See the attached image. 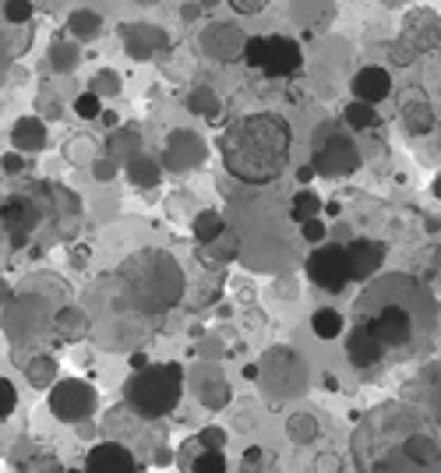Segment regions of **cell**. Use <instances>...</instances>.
Segmentation results:
<instances>
[{
  "mask_svg": "<svg viewBox=\"0 0 441 473\" xmlns=\"http://www.w3.org/2000/svg\"><path fill=\"white\" fill-rule=\"evenodd\" d=\"M293 149V128L280 114H243L234 117L219 134V156L230 177L241 184L280 180Z\"/></svg>",
  "mask_w": 441,
  "mask_h": 473,
  "instance_id": "obj_1",
  "label": "cell"
},
{
  "mask_svg": "<svg viewBox=\"0 0 441 473\" xmlns=\"http://www.w3.org/2000/svg\"><path fill=\"white\" fill-rule=\"evenodd\" d=\"M110 301L142 314V318H160L173 311L188 294V276L180 261L162 248H138L134 255L117 265V272L106 279Z\"/></svg>",
  "mask_w": 441,
  "mask_h": 473,
  "instance_id": "obj_2",
  "label": "cell"
},
{
  "mask_svg": "<svg viewBox=\"0 0 441 473\" xmlns=\"http://www.w3.org/2000/svg\"><path fill=\"white\" fill-rule=\"evenodd\" d=\"M184 396V368L180 364H149L142 371H131L124 382V403L142 421H162L177 410Z\"/></svg>",
  "mask_w": 441,
  "mask_h": 473,
  "instance_id": "obj_3",
  "label": "cell"
},
{
  "mask_svg": "<svg viewBox=\"0 0 441 473\" xmlns=\"http://www.w3.org/2000/svg\"><path fill=\"white\" fill-rule=\"evenodd\" d=\"M53 304L42 294H22V297H11V304L4 307V332L11 336V343H32L46 336V329H53Z\"/></svg>",
  "mask_w": 441,
  "mask_h": 473,
  "instance_id": "obj_4",
  "label": "cell"
},
{
  "mask_svg": "<svg viewBox=\"0 0 441 473\" xmlns=\"http://www.w3.org/2000/svg\"><path fill=\"white\" fill-rule=\"evenodd\" d=\"M258 382L265 386V392L272 399H293V396H300L308 388V368H304V360L289 346H272L262 357Z\"/></svg>",
  "mask_w": 441,
  "mask_h": 473,
  "instance_id": "obj_5",
  "label": "cell"
},
{
  "mask_svg": "<svg viewBox=\"0 0 441 473\" xmlns=\"http://www.w3.org/2000/svg\"><path fill=\"white\" fill-rule=\"evenodd\" d=\"M311 163L321 177H350L354 170H361V149L350 134H339L335 124H321L315 134Z\"/></svg>",
  "mask_w": 441,
  "mask_h": 473,
  "instance_id": "obj_6",
  "label": "cell"
},
{
  "mask_svg": "<svg viewBox=\"0 0 441 473\" xmlns=\"http://www.w3.org/2000/svg\"><path fill=\"white\" fill-rule=\"evenodd\" d=\"M42 219H46V209H42V202L36 195L14 191V195H7V198L0 202V233L11 241L14 251L29 248V241H32V233L40 230Z\"/></svg>",
  "mask_w": 441,
  "mask_h": 473,
  "instance_id": "obj_7",
  "label": "cell"
},
{
  "mask_svg": "<svg viewBox=\"0 0 441 473\" xmlns=\"http://www.w3.org/2000/svg\"><path fill=\"white\" fill-rule=\"evenodd\" d=\"M361 311V322L385 343V350H400V346L413 343L417 336V322L413 314L402 307V304H378V307H357Z\"/></svg>",
  "mask_w": 441,
  "mask_h": 473,
  "instance_id": "obj_8",
  "label": "cell"
},
{
  "mask_svg": "<svg viewBox=\"0 0 441 473\" xmlns=\"http://www.w3.org/2000/svg\"><path fill=\"white\" fill-rule=\"evenodd\" d=\"M99 406V392L81 382V378H57L50 388V414L60 424H81L96 414Z\"/></svg>",
  "mask_w": 441,
  "mask_h": 473,
  "instance_id": "obj_9",
  "label": "cell"
},
{
  "mask_svg": "<svg viewBox=\"0 0 441 473\" xmlns=\"http://www.w3.org/2000/svg\"><path fill=\"white\" fill-rule=\"evenodd\" d=\"M304 272H308V279L325 290V294H343L346 290V283H354V276H350V259H346V248H315L308 261H304Z\"/></svg>",
  "mask_w": 441,
  "mask_h": 473,
  "instance_id": "obj_10",
  "label": "cell"
},
{
  "mask_svg": "<svg viewBox=\"0 0 441 473\" xmlns=\"http://www.w3.org/2000/svg\"><path fill=\"white\" fill-rule=\"evenodd\" d=\"M121 43L134 64H149L170 50V32L156 22H127L121 25Z\"/></svg>",
  "mask_w": 441,
  "mask_h": 473,
  "instance_id": "obj_11",
  "label": "cell"
},
{
  "mask_svg": "<svg viewBox=\"0 0 441 473\" xmlns=\"http://www.w3.org/2000/svg\"><path fill=\"white\" fill-rule=\"evenodd\" d=\"M205 138L191 128H173L166 134V145H162V167L170 173H188L198 170L205 163Z\"/></svg>",
  "mask_w": 441,
  "mask_h": 473,
  "instance_id": "obj_12",
  "label": "cell"
},
{
  "mask_svg": "<svg viewBox=\"0 0 441 473\" xmlns=\"http://www.w3.org/2000/svg\"><path fill=\"white\" fill-rule=\"evenodd\" d=\"M247 40L251 36H243L241 25H234V22H212L201 32V50L212 60H219V64H237V60H243Z\"/></svg>",
  "mask_w": 441,
  "mask_h": 473,
  "instance_id": "obj_13",
  "label": "cell"
},
{
  "mask_svg": "<svg viewBox=\"0 0 441 473\" xmlns=\"http://www.w3.org/2000/svg\"><path fill=\"white\" fill-rule=\"evenodd\" d=\"M85 473H145V467L124 441H99L85 456Z\"/></svg>",
  "mask_w": 441,
  "mask_h": 473,
  "instance_id": "obj_14",
  "label": "cell"
},
{
  "mask_svg": "<svg viewBox=\"0 0 441 473\" xmlns=\"http://www.w3.org/2000/svg\"><path fill=\"white\" fill-rule=\"evenodd\" d=\"M42 195H46V205H50L53 219L60 223L57 237H71L75 226L81 223V198L64 184H42Z\"/></svg>",
  "mask_w": 441,
  "mask_h": 473,
  "instance_id": "obj_15",
  "label": "cell"
},
{
  "mask_svg": "<svg viewBox=\"0 0 441 473\" xmlns=\"http://www.w3.org/2000/svg\"><path fill=\"white\" fill-rule=\"evenodd\" d=\"M304 68V50L289 36H269V57H265V75L269 78H289Z\"/></svg>",
  "mask_w": 441,
  "mask_h": 473,
  "instance_id": "obj_16",
  "label": "cell"
},
{
  "mask_svg": "<svg viewBox=\"0 0 441 473\" xmlns=\"http://www.w3.org/2000/svg\"><path fill=\"white\" fill-rule=\"evenodd\" d=\"M346 259H350V276L357 283H363L385 265V244L371 241V237H357V241L346 244Z\"/></svg>",
  "mask_w": 441,
  "mask_h": 473,
  "instance_id": "obj_17",
  "label": "cell"
},
{
  "mask_svg": "<svg viewBox=\"0 0 441 473\" xmlns=\"http://www.w3.org/2000/svg\"><path fill=\"white\" fill-rule=\"evenodd\" d=\"M400 117L406 131L409 134H431L435 128V110H431V103H427V96L420 92V88H406L400 96Z\"/></svg>",
  "mask_w": 441,
  "mask_h": 473,
  "instance_id": "obj_18",
  "label": "cell"
},
{
  "mask_svg": "<svg viewBox=\"0 0 441 473\" xmlns=\"http://www.w3.org/2000/svg\"><path fill=\"white\" fill-rule=\"evenodd\" d=\"M350 88H354V99L378 106V103H385L392 96V75L385 68H378V64H367L350 78Z\"/></svg>",
  "mask_w": 441,
  "mask_h": 473,
  "instance_id": "obj_19",
  "label": "cell"
},
{
  "mask_svg": "<svg viewBox=\"0 0 441 473\" xmlns=\"http://www.w3.org/2000/svg\"><path fill=\"white\" fill-rule=\"evenodd\" d=\"M346 357H350L354 368H374V364H381V357H385V343H381L363 322H357L354 332L346 336Z\"/></svg>",
  "mask_w": 441,
  "mask_h": 473,
  "instance_id": "obj_20",
  "label": "cell"
},
{
  "mask_svg": "<svg viewBox=\"0 0 441 473\" xmlns=\"http://www.w3.org/2000/svg\"><path fill=\"white\" fill-rule=\"evenodd\" d=\"M53 336L60 343H81L92 336V314L85 307H75V304H64L57 307L53 314Z\"/></svg>",
  "mask_w": 441,
  "mask_h": 473,
  "instance_id": "obj_21",
  "label": "cell"
},
{
  "mask_svg": "<svg viewBox=\"0 0 441 473\" xmlns=\"http://www.w3.org/2000/svg\"><path fill=\"white\" fill-rule=\"evenodd\" d=\"M198 438H191L180 452V470L184 473H226V452L223 449H198Z\"/></svg>",
  "mask_w": 441,
  "mask_h": 473,
  "instance_id": "obj_22",
  "label": "cell"
},
{
  "mask_svg": "<svg viewBox=\"0 0 441 473\" xmlns=\"http://www.w3.org/2000/svg\"><path fill=\"white\" fill-rule=\"evenodd\" d=\"M11 149H18V152H25V156L42 152V149H46V124H42V117H22V121H14V128H11Z\"/></svg>",
  "mask_w": 441,
  "mask_h": 473,
  "instance_id": "obj_23",
  "label": "cell"
},
{
  "mask_svg": "<svg viewBox=\"0 0 441 473\" xmlns=\"http://www.w3.org/2000/svg\"><path fill=\"white\" fill-rule=\"evenodd\" d=\"M142 152V134L134 124H121V128L110 131V138H106V156L110 159H117V163H127V159H134Z\"/></svg>",
  "mask_w": 441,
  "mask_h": 473,
  "instance_id": "obj_24",
  "label": "cell"
},
{
  "mask_svg": "<svg viewBox=\"0 0 441 473\" xmlns=\"http://www.w3.org/2000/svg\"><path fill=\"white\" fill-rule=\"evenodd\" d=\"M18 368L25 371V382L32 388H53V382H57V357L53 353H36L29 360H18Z\"/></svg>",
  "mask_w": 441,
  "mask_h": 473,
  "instance_id": "obj_25",
  "label": "cell"
},
{
  "mask_svg": "<svg viewBox=\"0 0 441 473\" xmlns=\"http://www.w3.org/2000/svg\"><path fill=\"white\" fill-rule=\"evenodd\" d=\"M162 170H166V167H162L160 159H152V156H145V152H138L134 159H127V180H131L134 187H145V191L160 187Z\"/></svg>",
  "mask_w": 441,
  "mask_h": 473,
  "instance_id": "obj_26",
  "label": "cell"
},
{
  "mask_svg": "<svg viewBox=\"0 0 441 473\" xmlns=\"http://www.w3.org/2000/svg\"><path fill=\"white\" fill-rule=\"evenodd\" d=\"M46 64H50L53 75H75L81 64V50L75 43H68V40H57L46 50Z\"/></svg>",
  "mask_w": 441,
  "mask_h": 473,
  "instance_id": "obj_27",
  "label": "cell"
},
{
  "mask_svg": "<svg viewBox=\"0 0 441 473\" xmlns=\"http://www.w3.org/2000/svg\"><path fill=\"white\" fill-rule=\"evenodd\" d=\"M230 399H234V388L223 375H205L201 378L198 403L205 410H223V406H230Z\"/></svg>",
  "mask_w": 441,
  "mask_h": 473,
  "instance_id": "obj_28",
  "label": "cell"
},
{
  "mask_svg": "<svg viewBox=\"0 0 441 473\" xmlns=\"http://www.w3.org/2000/svg\"><path fill=\"white\" fill-rule=\"evenodd\" d=\"M68 32H71L78 43L96 40V36L103 32V14L92 11V7H78V11H71V14H68Z\"/></svg>",
  "mask_w": 441,
  "mask_h": 473,
  "instance_id": "obj_29",
  "label": "cell"
},
{
  "mask_svg": "<svg viewBox=\"0 0 441 473\" xmlns=\"http://www.w3.org/2000/svg\"><path fill=\"white\" fill-rule=\"evenodd\" d=\"M343 329H346V322H343V314H339L335 307H318V311L311 314V332H315L318 340H325V343L339 340Z\"/></svg>",
  "mask_w": 441,
  "mask_h": 473,
  "instance_id": "obj_30",
  "label": "cell"
},
{
  "mask_svg": "<svg viewBox=\"0 0 441 473\" xmlns=\"http://www.w3.org/2000/svg\"><path fill=\"white\" fill-rule=\"evenodd\" d=\"M219 106H223V99H219V92L212 86H195L188 92V110L198 114V117L216 121V117H219Z\"/></svg>",
  "mask_w": 441,
  "mask_h": 473,
  "instance_id": "obj_31",
  "label": "cell"
},
{
  "mask_svg": "<svg viewBox=\"0 0 441 473\" xmlns=\"http://www.w3.org/2000/svg\"><path fill=\"white\" fill-rule=\"evenodd\" d=\"M223 230H226V219H223V213H216V209H201V213L191 219V233H195L198 244H212Z\"/></svg>",
  "mask_w": 441,
  "mask_h": 473,
  "instance_id": "obj_32",
  "label": "cell"
},
{
  "mask_svg": "<svg viewBox=\"0 0 441 473\" xmlns=\"http://www.w3.org/2000/svg\"><path fill=\"white\" fill-rule=\"evenodd\" d=\"M205 248H208V259L216 261V265H226V261L241 259L243 244H241V237H237V233L226 226V230H223V233H219L212 244H205Z\"/></svg>",
  "mask_w": 441,
  "mask_h": 473,
  "instance_id": "obj_33",
  "label": "cell"
},
{
  "mask_svg": "<svg viewBox=\"0 0 441 473\" xmlns=\"http://www.w3.org/2000/svg\"><path fill=\"white\" fill-rule=\"evenodd\" d=\"M402 449H406V456H409L413 463H438L441 459V445L431 434H409Z\"/></svg>",
  "mask_w": 441,
  "mask_h": 473,
  "instance_id": "obj_34",
  "label": "cell"
},
{
  "mask_svg": "<svg viewBox=\"0 0 441 473\" xmlns=\"http://www.w3.org/2000/svg\"><path fill=\"white\" fill-rule=\"evenodd\" d=\"M343 121H346V128L350 131H371V128H378V110H374V103L354 99V103L343 110Z\"/></svg>",
  "mask_w": 441,
  "mask_h": 473,
  "instance_id": "obj_35",
  "label": "cell"
},
{
  "mask_svg": "<svg viewBox=\"0 0 441 473\" xmlns=\"http://www.w3.org/2000/svg\"><path fill=\"white\" fill-rule=\"evenodd\" d=\"M318 213H321V198L311 191V187H304V191L293 195V202H289V215H293L297 223H308V219H315Z\"/></svg>",
  "mask_w": 441,
  "mask_h": 473,
  "instance_id": "obj_36",
  "label": "cell"
},
{
  "mask_svg": "<svg viewBox=\"0 0 441 473\" xmlns=\"http://www.w3.org/2000/svg\"><path fill=\"white\" fill-rule=\"evenodd\" d=\"M0 14H4V22H7L11 29H18V25H29V22H32L36 4H32V0H4V4H0Z\"/></svg>",
  "mask_w": 441,
  "mask_h": 473,
  "instance_id": "obj_37",
  "label": "cell"
},
{
  "mask_svg": "<svg viewBox=\"0 0 441 473\" xmlns=\"http://www.w3.org/2000/svg\"><path fill=\"white\" fill-rule=\"evenodd\" d=\"M88 88H92L96 96H103V99H114V96H121V88H124L121 71H114V68H103V71H96V78L88 82Z\"/></svg>",
  "mask_w": 441,
  "mask_h": 473,
  "instance_id": "obj_38",
  "label": "cell"
},
{
  "mask_svg": "<svg viewBox=\"0 0 441 473\" xmlns=\"http://www.w3.org/2000/svg\"><path fill=\"white\" fill-rule=\"evenodd\" d=\"M71 110L78 114L81 121H99V114H103L106 106H103V96H96L92 88H85V92H78V96L71 99Z\"/></svg>",
  "mask_w": 441,
  "mask_h": 473,
  "instance_id": "obj_39",
  "label": "cell"
},
{
  "mask_svg": "<svg viewBox=\"0 0 441 473\" xmlns=\"http://www.w3.org/2000/svg\"><path fill=\"white\" fill-rule=\"evenodd\" d=\"M64 156H68L75 167H81V163H85V167H92V163L99 159V149H96V141H92V138H71V141H68V149H64Z\"/></svg>",
  "mask_w": 441,
  "mask_h": 473,
  "instance_id": "obj_40",
  "label": "cell"
},
{
  "mask_svg": "<svg viewBox=\"0 0 441 473\" xmlns=\"http://www.w3.org/2000/svg\"><path fill=\"white\" fill-rule=\"evenodd\" d=\"M286 431H289V438H293V441L308 445V441L318 434V421H315L311 414H304V410H300V414H293V417L286 421Z\"/></svg>",
  "mask_w": 441,
  "mask_h": 473,
  "instance_id": "obj_41",
  "label": "cell"
},
{
  "mask_svg": "<svg viewBox=\"0 0 441 473\" xmlns=\"http://www.w3.org/2000/svg\"><path fill=\"white\" fill-rule=\"evenodd\" d=\"M22 473H68V470L60 467L57 456H50V452H32L29 463L22 467Z\"/></svg>",
  "mask_w": 441,
  "mask_h": 473,
  "instance_id": "obj_42",
  "label": "cell"
},
{
  "mask_svg": "<svg viewBox=\"0 0 441 473\" xmlns=\"http://www.w3.org/2000/svg\"><path fill=\"white\" fill-rule=\"evenodd\" d=\"M265 57H269V36H251L247 50H243L247 68H265Z\"/></svg>",
  "mask_w": 441,
  "mask_h": 473,
  "instance_id": "obj_43",
  "label": "cell"
},
{
  "mask_svg": "<svg viewBox=\"0 0 441 473\" xmlns=\"http://www.w3.org/2000/svg\"><path fill=\"white\" fill-rule=\"evenodd\" d=\"M18 410V388L11 386L4 375H0V424Z\"/></svg>",
  "mask_w": 441,
  "mask_h": 473,
  "instance_id": "obj_44",
  "label": "cell"
},
{
  "mask_svg": "<svg viewBox=\"0 0 441 473\" xmlns=\"http://www.w3.org/2000/svg\"><path fill=\"white\" fill-rule=\"evenodd\" d=\"M88 170H92V177H96L99 184H110V180L121 173V163H117V159H110V156H99V159H96Z\"/></svg>",
  "mask_w": 441,
  "mask_h": 473,
  "instance_id": "obj_45",
  "label": "cell"
},
{
  "mask_svg": "<svg viewBox=\"0 0 441 473\" xmlns=\"http://www.w3.org/2000/svg\"><path fill=\"white\" fill-rule=\"evenodd\" d=\"M40 117L42 121H60V117H64V106H60L57 92H53V96H50V92H42L40 96Z\"/></svg>",
  "mask_w": 441,
  "mask_h": 473,
  "instance_id": "obj_46",
  "label": "cell"
},
{
  "mask_svg": "<svg viewBox=\"0 0 441 473\" xmlns=\"http://www.w3.org/2000/svg\"><path fill=\"white\" fill-rule=\"evenodd\" d=\"M300 237L308 241V244H321L325 237H328V226L321 223L318 215L315 219H308V223H300Z\"/></svg>",
  "mask_w": 441,
  "mask_h": 473,
  "instance_id": "obj_47",
  "label": "cell"
},
{
  "mask_svg": "<svg viewBox=\"0 0 441 473\" xmlns=\"http://www.w3.org/2000/svg\"><path fill=\"white\" fill-rule=\"evenodd\" d=\"M25 152H18V149H11V152H4L0 156V170L7 173V177H14V173H25Z\"/></svg>",
  "mask_w": 441,
  "mask_h": 473,
  "instance_id": "obj_48",
  "label": "cell"
},
{
  "mask_svg": "<svg viewBox=\"0 0 441 473\" xmlns=\"http://www.w3.org/2000/svg\"><path fill=\"white\" fill-rule=\"evenodd\" d=\"M201 449H226V431L223 428H201L198 431Z\"/></svg>",
  "mask_w": 441,
  "mask_h": 473,
  "instance_id": "obj_49",
  "label": "cell"
},
{
  "mask_svg": "<svg viewBox=\"0 0 441 473\" xmlns=\"http://www.w3.org/2000/svg\"><path fill=\"white\" fill-rule=\"evenodd\" d=\"M237 14H262L265 7H269V0H226Z\"/></svg>",
  "mask_w": 441,
  "mask_h": 473,
  "instance_id": "obj_50",
  "label": "cell"
},
{
  "mask_svg": "<svg viewBox=\"0 0 441 473\" xmlns=\"http://www.w3.org/2000/svg\"><path fill=\"white\" fill-rule=\"evenodd\" d=\"M201 14H205V7H201L198 0H188V4L180 7V22H184V25H195Z\"/></svg>",
  "mask_w": 441,
  "mask_h": 473,
  "instance_id": "obj_51",
  "label": "cell"
},
{
  "mask_svg": "<svg viewBox=\"0 0 441 473\" xmlns=\"http://www.w3.org/2000/svg\"><path fill=\"white\" fill-rule=\"evenodd\" d=\"M258 424V414H254V406H241V417H237V428L247 431Z\"/></svg>",
  "mask_w": 441,
  "mask_h": 473,
  "instance_id": "obj_52",
  "label": "cell"
},
{
  "mask_svg": "<svg viewBox=\"0 0 441 473\" xmlns=\"http://www.w3.org/2000/svg\"><path fill=\"white\" fill-rule=\"evenodd\" d=\"M127 368H131V371H142V368H149V353H142V350H131V360H127Z\"/></svg>",
  "mask_w": 441,
  "mask_h": 473,
  "instance_id": "obj_53",
  "label": "cell"
},
{
  "mask_svg": "<svg viewBox=\"0 0 441 473\" xmlns=\"http://www.w3.org/2000/svg\"><path fill=\"white\" fill-rule=\"evenodd\" d=\"M99 124H103V128H121V117H117V114H114V110H103V114H99Z\"/></svg>",
  "mask_w": 441,
  "mask_h": 473,
  "instance_id": "obj_54",
  "label": "cell"
},
{
  "mask_svg": "<svg viewBox=\"0 0 441 473\" xmlns=\"http://www.w3.org/2000/svg\"><path fill=\"white\" fill-rule=\"evenodd\" d=\"M315 173H318V170H315V163H308V167H300V170H297V180L308 187V184L315 180Z\"/></svg>",
  "mask_w": 441,
  "mask_h": 473,
  "instance_id": "obj_55",
  "label": "cell"
},
{
  "mask_svg": "<svg viewBox=\"0 0 441 473\" xmlns=\"http://www.w3.org/2000/svg\"><path fill=\"white\" fill-rule=\"evenodd\" d=\"M11 297H14V294H11V287H7V279L0 276V307H7V304H11Z\"/></svg>",
  "mask_w": 441,
  "mask_h": 473,
  "instance_id": "obj_56",
  "label": "cell"
},
{
  "mask_svg": "<svg viewBox=\"0 0 441 473\" xmlns=\"http://www.w3.org/2000/svg\"><path fill=\"white\" fill-rule=\"evenodd\" d=\"M32 4H36V11H46V14H53L60 7V0H32Z\"/></svg>",
  "mask_w": 441,
  "mask_h": 473,
  "instance_id": "obj_57",
  "label": "cell"
},
{
  "mask_svg": "<svg viewBox=\"0 0 441 473\" xmlns=\"http://www.w3.org/2000/svg\"><path fill=\"white\" fill-rule=\"evenodd\" d=\"M258 375H262V364H243V378L247 382H258Z\"/></svg>",
  "mask_w": 441,
  "mask_h": 473,
  "instance_id": "obj_58",
  "label": "cell"
},
{
  "mask_svg": "<svg viewBox=\"0 0 441 473\" xmlns=\"http://www.w3.org/2000/svg\"><path fill=\"white\" fill-rule=\"evenodd\" d=\"M170 459H173V452H170V449H160V452H156V463H160V467H166Z\"/></svg>",
  "mask_w": 441,
  "mask_h": 473,
  "instance_id": "obj_59",
  "label": "cell"
},
{
  "mask_svg": "<svg viewBox=\"0 0 441 473\" xmlns=\"http://www.w3.org/2000/svg\"><path fill=\"white\" fill-rule=\"evenodd\" d=\"M201 7H205V11H212V7H216V4H219V0H198Z\"/></svg>",
  "mask_w": 441,
  "mask_h": 473,
  "instance_id": "obj_60",
  "label": "cell"
},
{
  "mask_svg": "<svg viewBox=\"0 0 441 473\" xmlns=\"http://www.w3.org/2000/svg\"><path fill=\"white\" fill-rule=\"evenodd\" d=\"M138 7H152V4H160V0H134Z\"/></svg>",
  "mask_w": 441,
  "mask_h": 473,
  "instance_id": "obj_61",
  "label": "cell"
},
{
  "mask_svg": "<svg viewBox=\"0 0 441 473\" xmlns=\"http://www.w3.org/2000/svg\"><path fill=\"white\" fill-rule=\"evenodd\" d=\"M431 191H435V198H441V177L435 180V187H431Z\"/></svg>",
  "mask_w": 441,
  "mask_h": 473,
  "instance_id": "obj_62",
  "label": "cell"
},
{
  "mask_svg": "<svg viewBox=\"0 0 441 473\" xmlns=\"http://www.w3.org/2000/svg\"><path fill=\"white\" fill-rule=\"evenodd\" d=\"M381 4H392V7H400V4H406V0H381Z\"/></svg>",
  "mask_w": 441,
  "mask_h": 473,
  "instance_id": "obj_63",
  "label": "cell"
},
{
  "mask_svg": "<svg viewBox=\"0 0 441 473\" xmlns=\"http://www.w3.org/2000/svg\"><path fill=\"white\" fill-rule=\"evenodd\" d=\"M68 473H85V470H68Z\"/></svg>",
  "mask_w": 441,
  "mask_h": 473,
  "instance_id": "obj_64",
  "label": "cell"
}]
</instances>
